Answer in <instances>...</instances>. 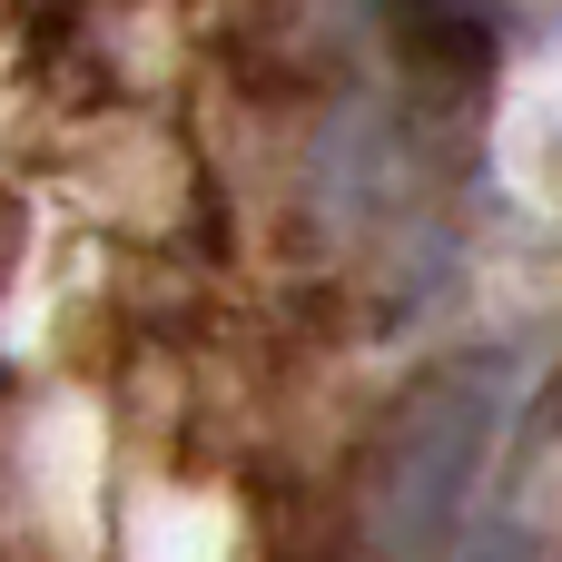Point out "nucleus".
Returning <instances> with one entry per match:
<instances>
[{"label":"nucleus","mask_w":562,"mask_h":562,"mask_svg":"<svg viewBox=\"0 0 562 562\" xmlns=\"http://www.w3.org/2000/svg\"><path fill=\"white\" fill-rule=\"evenodd\" d=\"M494 425H504V366L494 356H464L435 385H415V405L395 415L385 464H375L385 553H435L464 524V504L484 484V454H494Z\"/></svg>","instance_id":"f257e3e1"},{"label":"nucleus","mask_w":562,"mask_h":562,"mask_svg":"<svg viewBox=\"0 0 562 562\" xmlns=\"http://www.w3.org/2000/svg\"><path fill=\"white\" fill-rule=\"evenodd\" d=\"M454 562H533V543L514 533V524H484V533H464V553Z\"/></svg>","instance_id":"f03ea898"}]
</instances>
